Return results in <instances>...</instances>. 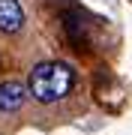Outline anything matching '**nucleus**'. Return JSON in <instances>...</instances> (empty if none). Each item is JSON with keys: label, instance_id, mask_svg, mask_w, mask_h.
I'll list each match as a JSON object with an SVG mask.
<instances>
[{"label": "nucleus", "instance_id": "2", "mask_svg": "<svg viewBox=\"0 0 132 135\" xmlns=\"http://www.w3.org/2000/svg\"><path fill=\"white\" fill-rule=\"evenodd\" d=\"M27 96H30L27 81H18V78L0 81V114H15V111H21Z\"/></svg>", "mask_w": 132, "mask_h": 135}, {"label": "nucleus", "instance_id": "3", "mask_svg": "<svg viewBox=\"0 0 132 135\" xmlns=\"http://www.w3.org/2000/svg\"><path fill=\"white\" fill-rule=\"evenodd\" d=\"M24 27V9L18 0H0V33L12 36Z\"/></svg>", "mask_w": 132, "mask_h": 135}, {"label": "nucleus", "instance_id": "1", "mask_svg": "<svg viewBox=\"0 0 132 135\" xmlns=\"http://www.w3.org/2000/svg\"><path fill=\"white\" fill-rule=\"evenodd\" d=\"M75 87V69L63 60H42L27 72V90L42 105L66 99Z\"/></svg>", "mask_w": 132, "mask_h": 135}]
</instances>
